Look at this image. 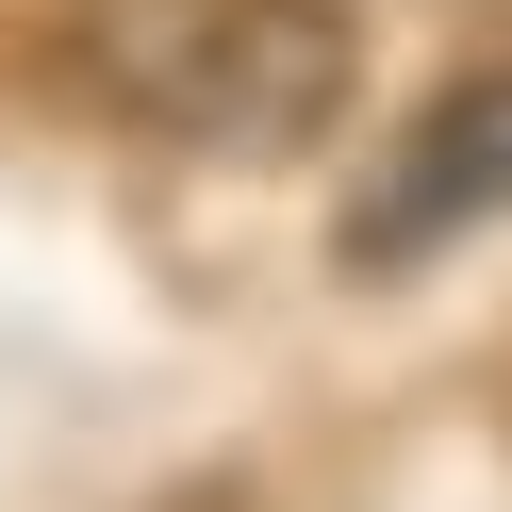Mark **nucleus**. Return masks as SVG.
<instances>
[{"label": "nucleus", "mask_w": 512, "mask_h": 512, "mask_svg": "<svg viewBox=\"0 0 512 512\" xmlns=\"http://www.w3.org/2000/svg\"><path fill=\"white\" fill-rule=\"evenodd\" d=\"M67 67L199 166H298L364 83L347 0H67Z\"/></svg>", "instance_id": "nucleus-1"}, {"label": "nucleus", "mask_w": 512, "mask_h": 512, "mask_svg": "<svg viewBox=\"0 0 512 512\" xmlns=\"http://www.w3.org/2000/svg\"><path fill=\"white\" fill-rule=\"evenodd\" d=\"M496 215H512V67H463L446 100H413V133H380V182L347 199V265H430Z\"/></svg>", "instance_id": "nucleus-2"}]
</instances>
